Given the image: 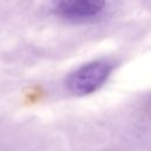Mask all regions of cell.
<instances>
[{"label": "cell", "instance_id": "cell-2", "mask_svg": "<svg viewBox=\"0 0 151 151\" xmlns=\"http://www.w3.org/2000/svg\"><path fill=\"white\" fill-rule=\"evenodd\" d=\"M105 7V0H52V8L66 18H88Z\"/></svg>", "mask_w": 151, "mask_h": 151}, {"label": "cell", "instance_id": "cell-1", "mask_svg": "<svg viewBox=\"0 0 151 151\" xmlns=\"http://www.w3.org/2000/svg\"><path fill=\"white\" fill-rule=\"evenodd\" d=\"M111 70V65L104 60L91 61L72 72L66 80V85L77 96L92 93L106 81Z\"/></svg>", "mask_w": 151, "mask_h": 151}]
</instances>
